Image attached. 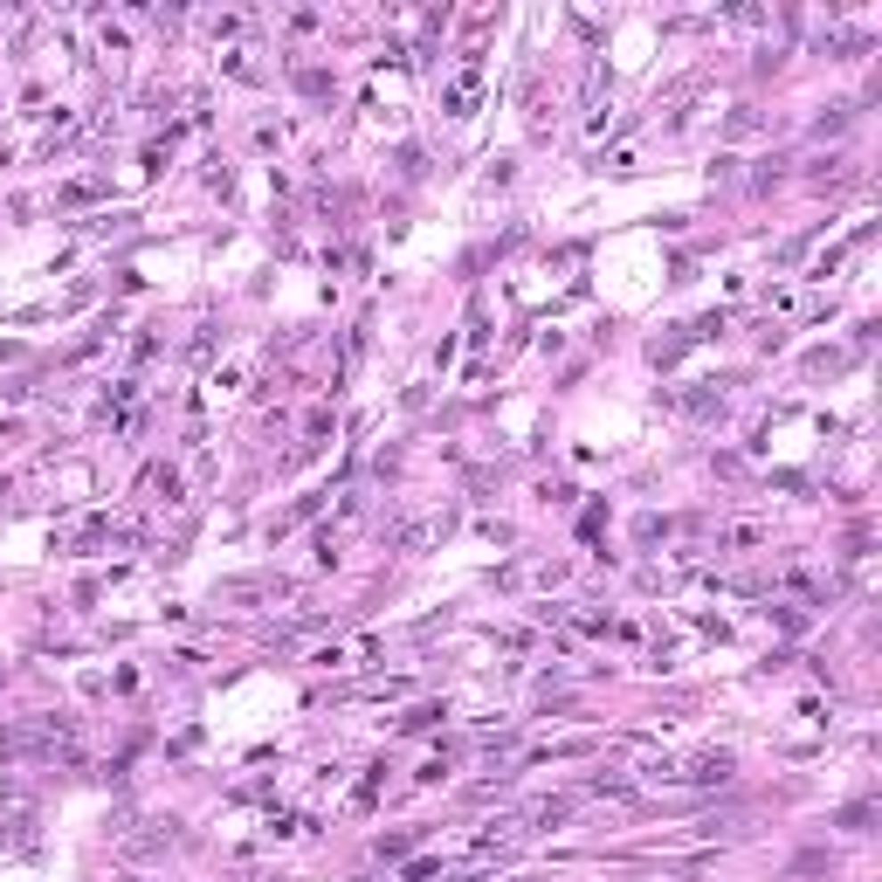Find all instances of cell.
<instances>
[{
    "label": "cell",
    "mask_w": 882,
    "mask_h": 882,
    "mask_svg": "<svg viewBox=\"0 0 882 882\" xmlns=\"http://www.w3.org/2000/svg\"><path fill=\"white\" fill-rule=\"evenodd\" d=\"M669 779H690V786L731 779V752H697V758H682V765H669Z\"/></svg>",
    "instance_id": "cell-2"
},
{
    "label": "cell",
    "mask_w": 882,
    "mask_h": 882,
    "mask_svg": "<svg viewBox=\"0 0 882 882\" xmlns=\"http://www.w3.org/2000/svg\"><path fill=\"white\" fill-rule=\"evenodd\" d=\"M772 531L765 524H731V531H717V551H752V545H765Z\"/></svg>",
    "instance_id": "cell-3"
},
{
    "label": "cell",
    "mask_w": 882,
    "mask_h": 882,
    "mask_svg": "<svg viewBox=\"0 0 882 882\" xmlns=\"http://www.w3.org/2000/svg\"><path fill=\"white\" fill-rule=\"evenodd\" d=\"M152 490L166 496V503H180V469H152Z\"/></svg>",
    "instance_id": "cell-4"
},
{
    "label": "cell",
    "mask_w": 882,
    "mask_h": 882,
    "mask_svg": "<svg viewBox=\"0 0 882 882\" xmlns=\"http://www.w3.org/2000/svg\"><path fill=\"white\" fill-rule=\"evenodd\" d=\"M476 97H483V55H469L462 69L448 77V90H441V104H448V118H469V110H476Z\"/></svg>",
    "instance_id": "cell-1"
}]
</instances>
